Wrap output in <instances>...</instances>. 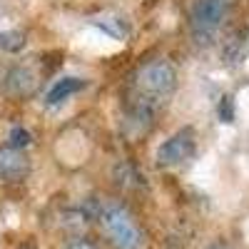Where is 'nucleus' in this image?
Instances as JSON below:
<instances>
[{
  "label": "nucleus",
  "instance_id": "nucleus-8",
  "mask_svg": "<svg viewBox=\"0 0 249 249\" xmlns=\"http://www.w3.org/2000/svg\"><path fill=\"white\" fill-rule=\"evenodd\" d=\"M95 25H97L100 30H105L107 35L117 37V40H124V37L130 35V28H127V23H124L122 18H112V15H107V18H97V20H95Z\"/></svg>",
  "mask_w": 249,
  "mask_h": 249
},
{
  "label": "nucleus",
  "instance_id": "nucleus-1",
  "mask_svg": "<svg viewBox=\"0 0 249 249\" xmlns=\"http://www.w3.org/2000/svg\"><path fill=\"white\" fill-rule=\"evenodd\" d=\"M100 227L105 232L107 242L115 249H140L142 247V230L135 217L117 202H107L97 212Z\"/></svg>",
  "mask_w": 249,
  "mask_h": 249
},
{
  "label": "nucleus",
  "instance_id": "nucleus-6",
  "mask_svg": "<svg viewBox=\"0 0 249 249\" xmlns=\"http://www.w3.org/2000/svg\"><path fill=\"white\" fill-rule=\"evenodd\" d=\"M82 88H85V80H80V77H60L55 85L48 90L45 102L48 105H60V102H65L70 95L80 92Z\"/></svg>",
  "mask_w": 249,
  "mask_h": 249
},
{
  "label": "nucleus",
  "instance_id": "nucleus-12",
  "mask_svg": "<svg viewBox=\"0 0 249 249\" xmlns=\"http://www.w3.org/2000/svg\"><path fill=\"white\" fill-rule=\"evenodd\" d=\"M62 249H97L90 239H72V242H68Z\"/></svg>",
  "mask_w": 249,
  "mask_h": 249
},
{
  "label": "nucleus",
  "instance_id": "nucleus-14",
  "mask_svg": "<svg viewBox=\"0 0 249 249\" xmlns=\"http://www.w3.org/2000/svg\"><path fill=\"white\" fill-rule=\"evenodd\" d=\"M20 249H33V247H20Z\"/></svg>",
  "mask_w": 249,
  "mask_h": 249
},
{
  "label": "nucleus",
  "instance_id": "nucleus-9",
  "mask_svg": "<svg viewBox=\"0 0 249 249\" xmlns=\"http://www.w3.org/2000/svg\"><path fill=\"white\" fill-rule=\"evenodd\" d=\"M23 45H25V35L20 30H3V33H0V50L18 53Z\"/></svg>",
  "mask_w": 249,
  "mask_h": 249
},
{
  "label": "nucleus",
  "instance_id": "nucleus-11",
  "mask_svg": "<svg viewBox=\"0 0 249 249\" xmlns=\"http://www.w3.org/2000/svg\"><path fill=\"white\" fill-rule=\"evenodd\" d=\"M219 120L222 122H234V100L230 95H224L219 102Z\"/></svg>",
  "mask_w": 249,
  "mask_h": 249
},
{
  "label": "nucleus",
  "instance_id": "nucleus-13",
  "mask_svg": "<svg viewBox=\"0 0 249 249\" xmlns=\"http://www.w3.org/2000/svg\"><path fill=\"white\" fill-rule=\"evenodd\" d=\"M210 249H230V247H222V244H217V247H210Z\"/></svg>",
  "mask_w": 249,
  "mask_h": 249
},
{
  "label": "nucleus",
  "instance_id": "nucleus-5",
  "mask_svg": "<svg viewBox=\"0 0 249 249\" xmlns=\"http://www.w3.org/2000/svg\"><path fill=\"white\" fill-rule=\"evenodd\" d=\"M30 172V160L15 150V147H0V179L5 182H20Z\"/></svg>",
  "mask_w": 249,
  "mask_h": 249
},
{
  "label": "nucleus",
  "instance_id": "nucleus-3",
  "mask_svg": "<svg viewBox=\"0 0 249 249\" xmlns=\"http://www.w3.org/2000/svg\"><path fill=\"white\" fill-rule=\"evenodd\" d=\"M195 152V132L187 127L175 132L170 140H164L157 147V164L162 167H175V164H182L184 160H190Z\"/></svg>",
  "mask_w": 249,
  "mask_h": 249
},
{
  "label": "nucleus",
  "instance_id": "nucleus-7",
  "mask_svg": "<svg viewBox=\"0 0 249 249\" xmlns=\"http://www.w3.org/2000/svg\"><path fill=\"white\" fill-rule=\"evenodd\" d=\"M35 85L33 75L25 70V68H15L10 75H8V88L15 92V95H28Z\"/></svg>",
  "mask_w": 249,
  "mask_h": 249
},
{
  "label": "nucleus",
  "instance_id": "nucleus-2",
  "mask_svg": "<svg viewBox=\"0 0 249 249\" xmlns=\"http://www.w3.org/2000/svg\"><path fill=\"white\" fill-rule=\"evenodd\" d=\"M135 80H137L140 97L152 102V100H164V97H170L175 92L177 72L167 60H152V62L140 68Z\"/></svg>",
  "mask_w": 249,
  "mask_h": 249
},
{
  "label": "nucleus",
  "instance_id": "nucleus-10",
  "mask_svg": "<svg viewBox=\"0 0 249 249\" xmlns=\"http://www.w3.org/2000/svg\"><path fill=\"white\" fill-rule=\"evenodd\" d=\"M30 132L25 130V127H13L10 130V135H8V142H10V147H15V150H23V147H28L30 144Z\"/></svg>",
  "mask_w": 249,
  "mask_h": 249
},
{
  "label": "nucleus",
  "instance_id": "nucleus-4",
  "mask_svg": "<svg viewBox=\"0 0 249 249\" xmlns=\"http://www.w3.org/2000/svg\"><path fill=\"white\" fill-rule=\"evenodd\" d=\"M230 8V0H197L192 8V28L199 35L212 33Z\"/></svg>",
  "mask_w": 249,
  "mask_h": 249
}]
</instances>
